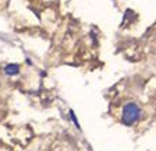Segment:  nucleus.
<instances>
[{
	"mask_svg": "<svg viewBox=\"0 0 156 151\" xmlns=\"http://www.w3.org/2000/svg\"><path fill=\"white\" fill-rule=\"evenodd\" d=\"M140 117H142V109L137 102L134 101H129L126 102L122 108V115H120V121L123 125L126 127H133L134 124L139 122Z\"/></svg>",
	"mask_w": 156,
	"mask_h": 151,
	"instance_id": "obj_1",
	"label": "nucleus"
},
{
	"mask_svg": "<svg viewBox=\"0 0 156 151\" xmlns=\"http://www.w3.org/2000/svg\"><path fill=\"white\" fill-rule=\"evenodd\" d=\"M3 72L7 75V76H16L20 73V65L19 63H7L5 68H3Z\"/></svg>",
	"mask_w": 156,
	"mask_h": 151,
	"instance_id": "obj_2",
	"label": "nucleus"
},
{
	"mask_svg": "<svg viewBox=\"0 0 156 151\" xmlns=\"http://www.w3.org/2000/svg\"><path fill=\"white\" fill-rule=\"evenodd\" d=\"M69 118H71V119H73L74 125H75V127H77L78 129L81 128V127H80V122H78V119H77V118H75V114H74V111H73V109H71V111H69Z\"/></svg>",
	"mask_w": 156,
	"mask_h": 151,
	"instance_id": "obj_3",
	"label": "nucleus"
}]
</instances>
